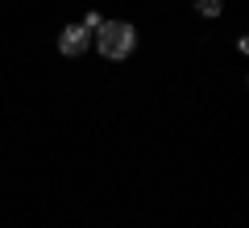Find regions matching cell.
<instances>
[{
	"label": "cell",
	"instance_id": "obj_3",
	"mask_svg": "<svg viewBox=\"0 0 249 228\" xmlns=\"http://www.w3.org/2000/svg\"><path fill=\"white\" fill-rule=\"evenodd\" d=\"M196 9L204 13V17H220V9H224V4H220V0H196Z\"/></svg>",
	"mask_w": 249,
	"mask_h": 228
},
{
	"label": "cell",
	"instance_id": "obj_2",
	"mask_svg": "<svg viewBox=\"0 0 249 228\" xmlns=\"http://www.w3.org/2000/svg\"><path fill=\"white\" fill-rule=\"evenodd\" d=\"M88 42H91V34H83L79 25H67V29L58 34V50L67 54V58H79V54L88 50Z\"/></svg>",
	"mask_w": 249,
	"mask_h": 228
},
{
	"label": "cell",
	"instance_id": "obj_4",
	"mask_svg": "<svg viewBox=\"0 0 249 228\" xmlns=\"http://www.w3.org/2000/svg\"><path fill=\"white\" fill-rule=\"evenodd\" d=\"M100 25H104V17H100V13H88V17H83V25H79V29H83V34H96Z\"/></svg>",
	"mask_w": 249,
	"mask_h": 228
},
{
	"label": "cell",
	"instance_id": "obj_1",
	"mask_svg": "<svg viewBox=\"0 0 249 228\" xmlns=\"http://www.w3.org/2000/svg\"><path fill=\"white\" fill-rule=\"evenodd\" d=\"M96 46H100L104 58H129L133 46H137V29L129 21H104L96 29Z\"/></svg>",
	"mask_w": 249,
	"mask_h": 228
}]
</instances>
